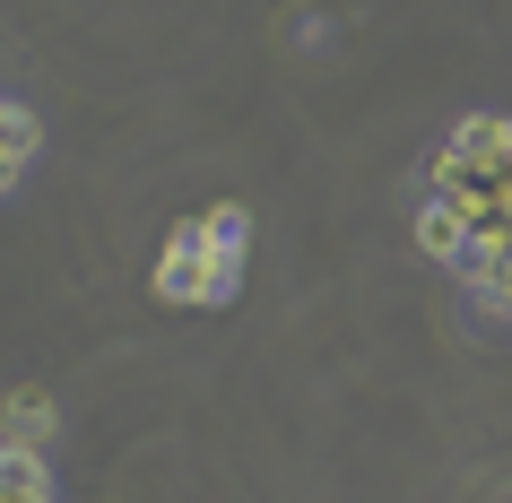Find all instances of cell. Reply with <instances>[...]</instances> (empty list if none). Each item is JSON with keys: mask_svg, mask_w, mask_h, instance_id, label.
<instances>
[{"mask_svg": "<svg viewBox=\"0 0 512 503\" xmlns=\"http://www.w3.org/2000/svg\"><path fill=\"white\" fill-rule=\"evenodd\" d=\"M35 148H44V122H35V105H0V183H27Z\"/></svg>", "mask_w": 512, "mask_h": 503, "instance_id": "cell-4", "label": "cell"}, {"mask_svg": "<svg viewBox=\"0 0 512 503\" xmlns=\"http://www.w3.org/2000/svg\"><path fill=\"white\" fill-rule=\"evenodd\" d=\"M209 217V235H217V252H226V261H243V252H252V209H243V200H217V209H200Z\"/></svg>", "mask_w": 512, "mask_h": 503, "instance_id": "cell-7", "label": "cell"}, {"mask_svg": "<svg viewBox=\"0 0 512 503\" xmlns=\"http://www.w3.org/2000/svg\"><path fill=\"white\" fill-rule=\"evenodd\" d=\"M469 243H478V226H469V209L434 191L426 209H417V252H434L443 269H460V261H469Z\"/></svg>", "mask_w": 512, "mask_h": 503, "instance_id": "cell-2", "label": "cell"}, {"mask_svg": "<svg viewBox=\"0 0 512 503\" xmlns=\"http://www.w3.org/2000/svg\"><path fill=\"white\" fill-rule=\"evenodd\" d=\"M0 495H9V503H53V469H44V451H35V443L0 451Z\"/></svg>", "mask_w": 512, "mask_h": 503, "instance_id": "cell-6", "label": "cell"}, {"mask_svg": "<svg viewBox=\"0 0 512 503\" xmlns=\"http://www.w3.org/2000/svg\"><path fill=\"white\" fill-rule=\"evenodd\" d=\"M61 434V399L53 391H35V382H18V391H9V443H53Z\"/></svg>", "mask_w": 512, "mask_h": 503, "instance_id": "cell-5", "label": "cell"}, {"mask_svg": "<svg viewBox=\"0 0 512 503\" xmlns=\"http://www.w3.org/2000/svg\"><path fill=\"white\" fill-rule=\"evenodd\" d=\"M452 157L486 165V174H512V113H469L452 131Z\"/></svg>", "mask_w": 512, "mask_h": 503, "instance_id": "cell-3", "label": "cell"}, {"mask_svg": "<svg viewBox=\"0 0 512 503\" xmlns=\"http://www.w3.org/2000/svg\"><path fill=\"white\" fill-rule=\"evenodd\" d=\"M243 261H226L209 235V217H183L157 252V304H235Z\"/></svg>", "mask_w": 512, "mask_h": 503, "instance_id": "cell-1", "label": "cell"}]
</instances>
